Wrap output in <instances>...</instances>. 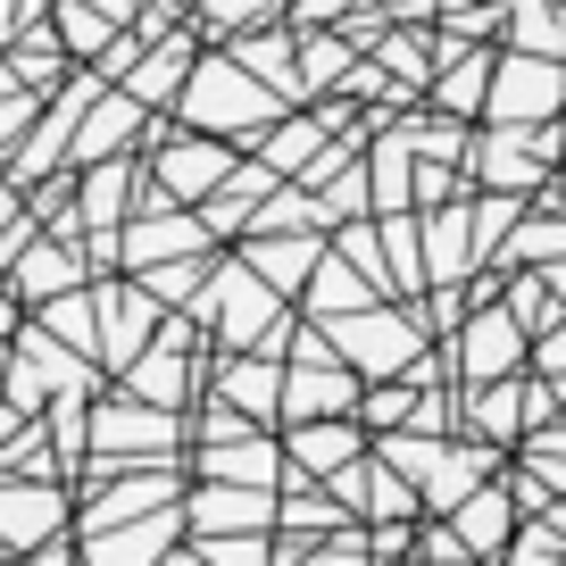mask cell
Returning a JSON list of instances; mask_svg holds the SVG:
<instances>
[{
    "mask_svg": "<svg viewBox=\"0 0 566 566\" xmlns=\"http://www.w3.org/2000/svg\"><path fill=\"white\" fill-rule=\"evenodd\" d=\"M51 516H59L51 492H0V533H9V542H34Z\"/></svg>",
    "mask_w": 566,
    "mask_h": 566,
    "instance_id": "obj_1",
    "label": "cell"
},
{
    "mask_svg": "<svg viewBox=\"0 0 566 566\" xmlns=\"http://www.w3.org/2000/svg\"><path fill=\"white\" fill-rule=\"evenodd\" d=\"M500 525H509L500 500H475V509H467V542H500Z\"/></svg>",
    "mask_w": 566,
    "mask_h": 566,
    "instance_id": "obj_2",
    "label": "cell"
},
{
    "mask_svg": "<svg viewBox=\"0 0 566 566\" xmlns=\"http://www.w3.org/2000/svg\"><path fill=\"white\" fill-rule=\"evenodd\" d=\"M492 358H509V325L483 317V325H475V367H492Z\"/></svg>",
    "mask_w": 566,
    "mask_h": 566,
    "instance_id": "obj_3",
    "label": "cell"
}]
</instances>
